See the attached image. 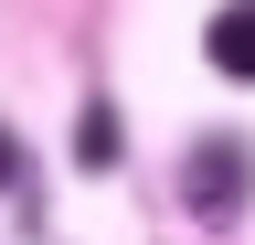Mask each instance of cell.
<instances>
[{
    "label": "cell",
    "mask_w": 255,
    "mask_h": 245,
    "mask_svg": "<svg viewBox=\"0 0 255 245\" xmlns=\"http://www.w3.org/2000/svg\"><path fill=\"white\" fill-rule=\"evenodd\" d=\"M181 203L202 213V224H234V213L255 203V149H245L234 128H213V139L181 160Z\"/></svg>",
    "instance_id": "obj_1"
},
{
    "label": "cell",
    "mask_w": 255,
    "mask_h": 245,
    "mask_svg": "<svg viewBox=\"0 0 255 245\" xmlns=\"http://www.w3.org/2000/svg\"><path fill=\"white\" fill-rule=\"evenodd\" d=\"M0 181H21V149H11V139H0Z\"/></svg>",
    "instance_id": "obj_3"
},
{
    "label": "cell",
    "mask_w": 255,
    "mask_h": 245,
    "mask_svg": "<svg viewBox=\"0 0 255 245\" xmlns=\"http://www.w3.org/2000/svg\"><path fill=\"white\" fill-rule=\"evenodd\" d=\"M202 53H213V75H255V0H223Z\"/></svg>",
    "instance_id": "obj_2"
}]
</instances>
